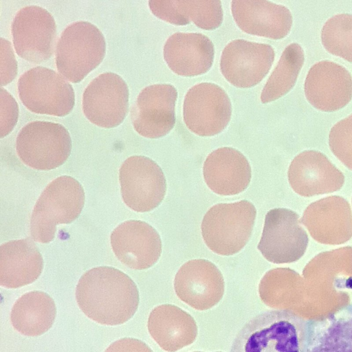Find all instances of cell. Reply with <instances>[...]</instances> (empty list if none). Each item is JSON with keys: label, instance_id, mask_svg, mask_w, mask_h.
<instances>
[{"label": "cell", "instance_id": "12", "mask_svg": "<svg viewBox=\"0 0 352 352\" xmlns=\"http://www.w3.org/2000/svg\"><path fill=\"white\" fill-rule=\"evenodd\" d=\"M129 87L118 74L106 72L90 82L82 96V110L93 124L106 129L120 124L129 111Z\"/></svg>", "mask_w": 352, "mask_h": 352}, {"label": "cell", "instance_id": "26", "mask_svg": "<svg viewBox=\"0 0 352 352\" xmlns=\"http://www.w3.org/2000/svg\"><path fill=\"white\" fill-rule=\"evenodd\" d=\"M149 8L157 17L175 25L192 21L204 30H214L223 21L219 0H151Z\"/></svg>", "mask_w": 352, "mask_h": 352}, {"label": "cell", "instance_id": "18", "mask_svg": "<svg viewBox=\"0 0 352 352\" xmlns=\"http://www.w3.org/2000/svg\"><path fill=\"white\" fill-rule=\"evenodd\" d=\"M311 237L328 245L344 243L352 237V212L342 197L331 196L311 203L300 220Z\"/></svg>", "mask_w": 352, "mask_h": 352}, {"label": "cell", "instance_id": "13", "mask_svg": "<svg viewBox=\"0 0 352 352\" xmlns=\"http://www.w3.org/2000/svg\"><path fill=\"white\" fill-rule=\"evenodd\" d=\"M274 48L265 43L235 39L223 50L220 69L225 78L239 88H249L259 83L274 62Z\"/></svg>", "mask_w": 352, "mask_h": 352}, {"label": "cell", "instance_id": "33", "mask_svg": "<svg viewBox=\"0 0 352 352\" xmlns=\"http://www.w3.org/2000/svg\"><path fill=\"white\" fill-rule=\"evenodd\" d=\"M104 352H153L144 342L131 338H124L113 342Z\"/></svg>", "mask_w": 352, "mask_h": 352}, {"label": "cell", "instance_id": "17", "mask_svg": "<svg viewBox=\"0 0 352 352\" xmlns=\"http://www.w3.org/2000/svg\"><path fill=\"white\" fill-rule=\"evenodd\" d=\"M112 250L123 264L134 270L153 266L162 253V241L156 230L140 220H129L111 234Z\"/></svg>", "mask_w": 352, "mask_h": 352}, {"label": "cell", "instance_id": "3", "mask_svg": "<svg viewBox=\"0 0 352 352\" xmlns=\"http://www.w3.org/2000/svg\"><path fill=\"white\" fill-rule=\"evenodd\" d=\"M84 204V189L77 180L66 175L54 179L43 191L33 209L30 219L32 239L42 243L52 241L57 225L74 221Z\"/></svg>", "mask_w": 352, "mask_h": 352}, {"label": "cell", "instance_id": "14", "mask_svg": "<svg viewBox=\"0 0 352 352\" xmlns=\"http://www.w3.org/2000/svg\"><path fill=\"white\" fill-rule=\"evenodd\" d=\"M177 91L168 84H155L139 94L131 115L134 129L148 138H159L168 134L175 124V102Z\"/></svg>", "mask_w": 352, "mask_h": 352}, {"label": "cell", "instance_id": "30", "mask_svg": "<svg viewBox=\"0 0 352 352\" xmlns=\"http://www.w3.org/2000/svg\"><path fill=\"white\" fill-rule=\"evenodd\" d=\"M329 144L338 159L352 170V114L338 122L331 129Z\"/></svg>", "mask_w": 352, "mask_h": 352}, {"label": "cell", "instance_id": "28", "mask_svg": "<svg viewBox=\"0 0 352 352\" xmlns=\"http://www.w3.org/2000/svg\"><path fill=\"white\" fill-rule=\"evenodd\" d=\"M305 60L302 47L289 44L265 83L261 95L262 103L274 101L288 93L294 86Z\"/></svg>", "mask_w": 352, "mask_h": 352}, {"label": "cell", "instance_id": "25", "mask_svg": "<svg viewBox=\"0 0 352 352\" xmlns=\"http://www.w3.org/2000/svg\"><path fill=\"white\" fill-rule=\"evenodd\" d=\"M305 352H352V304L306 320Z\"/></svg>", "mask_w": 352, "mask_h": 352}, {"label": "cell", "instance_id": "8", "mask_svg": "<svg viewBox=\"0 0 352 352\" xmlns=\"http://www.w3.org/2000/svg\"><path fill=\"white\" fill-rule=\"evenodd\" d=\"M299 216L287 208H274L265 215L258 249L270 262L280 264L296 262L305 254L309 243Z\"/></svg>", "mask_w": 352, "mask_h": 352}, {"label": "cell", "instance_id": "22", "mask_svg": "<svg viewBox=\"0 0 352 352\" xmlns=\"http://www.w3.org/2000/svg\"><path fill=\"white\" fill-rule=\"evenodd\" d=\"M206 184L220 195H234L245 190L252 176L246 157L232 147H222L210 153L203 168Z\"/></svg>", "mask_w": 352, "mask_h": 352}, {"label": "cell", "instance_id": "6", "mask_svg": "<svg viewBox=\"0 0 352 352\" xmlns=\"http://www.w3.org/2000/svg\"><path fill=\"white\" fill-rule=\"evenodd\" d=\"M16 150L25 165L49 170L58 168L68 159L72 140L68 131L59 123L34 121L20 130Z\"/></svg>", "mask_w": 352, "mask_h": 352}, {"label": "cell", "instance_id": "24", "mask_svg": "<svg viewBox=\"0 0 352 352\" xmlns=\"http://www.w3.org/2000/svg\"><path fill=\"white\" fill-rule=\"evenodd\" d=\"M43 260L34 243L26 238L0 247V285L18 288L30 284L41 275Z\"/></svg>", "mask_w": 352, "mask_h": 352}, {"label": "cell", "instance_id": "19", "mask_svg": "<svg viewBox=\"0 0 352 352\" xmlns=\"http://www.w3.org/2000/svg\"><path fill=\"white\" fill-rule=\"evenodd\" d=\"M292 189L303 197L339 190L344 176L324 155L316 151H305L296 155L288 170Z\"/></svg>", "mask_w": 352, "mask_h": 352}, {"label": "cell", "instance_id": "4", "mask_svg": "<svg viewBox=\"0 0 352 352\" xmlns=\"http://www.w3.org/2000/svg\"><path fill=\"white\" fill-rule=\"evenodd\" d=\"M256 215L255 207L247 200L213 206L201 223L205 243L220 255L230 256L239 252L249 241Z\"/></svg>", "mask_w": 352, "mask_h": 352}, {"label": "cell", "instance_id": "15", "mask_svg": "<svg viewBox=\"0 0 352 352\" xmlns=\"http://www.w3.org/2000/svg\"><path fill=\"white\" fill-rule=\"evenodd\" d=\"M177 296L195 309L204 311L215 306L224 294L223 277L217 267L206 259L184 263L174 280Z\"/></svg>", "mask_w": 352, "mask_h": 352}, {"label": "cell", "instance_id": "32", "mask_svg": "<svg viewBox=\"0 0 352 352\" xmlns=\"http://www.w3.org/2000/svg\"><path fill=\"white\" fill-rule=\"evenodd\" d=\"M1 86L8 85L17 74V62L10 43L1 38Z\"/></svg>", "mask_w": 352, "mask_h": 352}, {"label": "cell", "instance_id": "10", "mask_svg": "<svg viewBox=\"0 0 352 352\" xmlns=\"http://www.w3.org/2000/svg\"><path fill=\"white\" fill-rule=\"evenodd\" d=\"M232 104L227 93L212 82H201L186 94L183 118L187 128L199 136H212L228 124Z\"/></svg>", "mask_w": 352, "mask_h": 352}, {"label": "cell", "instance_id": "21", "mask_svg": "<svg viewBox=\"0 0 352 352\" xmlns=\"http://www.w3.org/2000/svg\"><path fill=\"white\" fill-rule=\"evenodd\" d=\"M163 52L168 67L183 76L205 74L212 65L214 55L211 40L194 32L172 34L166 40Z\"/></svg>", "mask_w": 352, "mask_h": 352}, {"label": "cell", "instance_id": "9", "mask_svg": "<svg viewBox=\"0 0 352 352\" xmlns=\"http://www.w3.org/2000/svg\"><path fill=\"white\" fill-rule=\"evenodd\" d=\"M121 193L124 204L133 210L148 212L164 198L166 182L161 168L142 155L127 158L119 170Z\"/></svg>", "mask_w": 352, "mask_h": 352}, {"label": "cell", "instance_id": "5", "mask_svg": "<svg viewBox=\"0 0 352 352\" xmlns=\"http://www.w3.org/2000/svg\"><path fill=\"white\" fill-rule=\"evenodd\" d=\"M105 53L101 31L90 22H74L64 30L58 41L56 67L65 79L78 83L100 64Z\"/></svg>", "mask_w": 352, "mask_h": 352}, {"label": "cell", "instance_id": "2", "mask_svg": "<svg viewBox=\"0 0 352 352\" xmlns=\"http://www.w3.org/2000/svg\"><path fill=\"white\" fill-rule=\"evenodd\" d=\"M306 320L288 309H272L248 320L230 352H305Z\"/></svg>", "mask_w": 352, "mask_h": 352}, {"label": "cell", "instance_id": "29", "mask_svg": "<svg viewBox=\"0 0 352 352\" xmlns=\"http://www.w3.org/2000/svg\"><path fill=\"white\" fill-rule=\"evenodd\" d=\"M321 41L327 52L352 62V14L329 19L322 27Z\"/></svg>", "mask_w": 352, "mask_h": 352}, {"label": "cell", "instance_id": "31", "mask_svg": "<svg viewBox=\"0 0 352 352\" xmlns=\"http://www.w3.org/2000/svg\"><path fill=\"white\" fill-rule=\"evenodd\" d=\"M0 137L8 135L15 126L19 113V106L13 96L5 89H0Z\"/></svg>", "mask_w": 352, "mask_h": 352}, {"label": "cell", "instance_id": "20", "mask_svg": "<svg viewBox=\"0 0 352 352\" xmlns=\"http://www.w3.org/2000/svg\"><path fill=\"white\" fill-rule=\"evenodd\" d=\"M233 18L243 32L272 39H280L289 32L292 15L285 6L265 0H234Z\"/></svg>", "mask_w": 352, "mask_h": 352}, {"label": "cell", "instance_id": "16", "mask_svg": "<svg viewBox=\"0 0 352 352\" xmlns=\"http://www.w3.org/2000/svg\"><path fill=\"white\" fill-rule=\"evenodd\" d=\"M304 91L314 107L322 111H335L352 99V76L342 65L322 60L309 70Z\"/></svg>", "mask_w": 352, "mask_h": 352}, {"label": "cell", "instance_id": "27", "mask_svg": "<svg viewBox=\"0 0 352 352\" xmlns=\"http://www.w3.org/2000/svg\"><path fill=\"white\" fill-rule=\"evenodd\" d=\"M56 314L54 300L47 294L33 291L14 303L10 314L13 327L27 336H38L52 326Z\"/></svg>", "mask_w": 352, "mask_h": 352}, {"label": "cell", "instance_id": "1", "mask_svg": "<svg viewBox=\"0 0 352 352\" xmlns=\"http://www.w3.org/2000/svg\"><path fill=\"white\" fill-rule=\"evenodd\" d=\"M78 307L90 319L106 325H118L131 319L139 305L135 283L120 270L108 266L86 272L76 289Z\"/></svg>", "mask_w": 352, "mask_h": 352}, {"label": "cell", "instance_id": "23", "mask_svg": "<svg viewBox=\"0 0 352 352\" xmlns=\"http://www.w3.org/2000/svg\"><path fill=\"white\" fill-rule=\"evenodd\" d=\"M147 327L154 340L168 352H175L192 344L198 333L195 319L170 304L155 307L148 316Z\"/></svg>", "mask_w": 352, "mask_h": 352}, {"label": "cell", "instance_id": "11", "mask_svg": "<svg viewBox=\"0 0 352 352\" xmlns=\"http://www.w3.org/2000/svg\"><path fill=\"white\" fill-rule=\"evenodd\" d=\"M12 34L14 50L22 58L41 63L53 55L56 24L46 9L35 5L20 9L12 21Z\"/></svg>", "mask_w": 352, "mask_h": 352}, {"label": "cell", "instance_id": "7", "mask_svg": "<svg viewBox=\"0 0 352 352\" xmlns=\"http://www.w3.org/2000/svg\"><path fill=\"white\" fill-rule=\"evenodd\" d=\"M19 96L32 112L63 117L75 104L72 86L60 74L44 67H33L18 80Z\"/></svg>", "mask_w": 352, "mask_h": 352}]
</instances>
